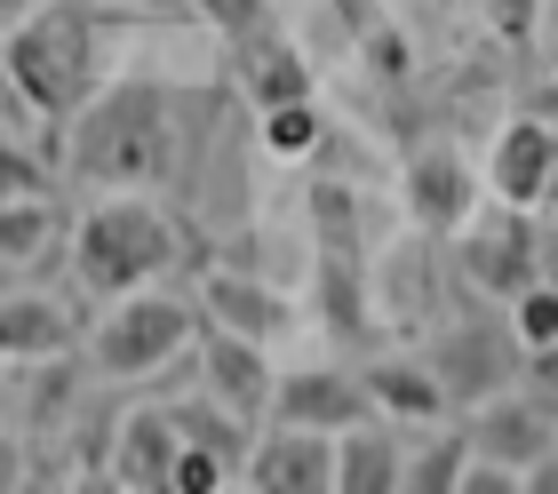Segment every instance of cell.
Returning <instances> with one entry per match:
<instances>
[{"label":"cell","instance_id":"6da1fadb","mask_svg":"<svg viewBox=\"0 0 558 494\" xmlns=\"http://www.w3.org/2000/svg\"><path fill=\"white\" fill-rule=\"evenodd\" d=\"M0 72H9V96L33 120L88 112L96 88H105V16L88 0H48L40 16H24L0 40Z\"/></svg>","mask_w":558,"mask_h":494},{"label":"cell","instance_id":"7a4b0ae2","mask_svg":"<svg viewBox=\"0 0 558 494\" xmlns=\"http://www.w3.org/2000/svg\"><path fill=\"white\" fill-rule=\"evenodd\" d=\"M72 152L64 168L81 184H112V192H144L160 184L168 160H175V96L160 81H120V88H96L88 112H72Z\"/></svg>","mask_w":558,"mask_h":494},{"label":"cell","instance_id":"3957f363","mask_svg":"<svg viewBox=\"0 0 558 494\" xmlns=\"http://www.w3.org/2000/svg\"><path fill=\"white\" fill-rule=\"evenodd\" d=\"M175 224H168V207H151L136 192H120V200H96L81 224H72V279H81L88 296H144L151 279H160L175 264Z\"/></svg>","mask_w":558,"mask_h":494},{"label":"cell","instance_id":"277c9868","mask_svg":"<svg viewBox=\"0 0 558 494\" xmlns=\"http://www.w3.org/2000/svg\"><path fill=\"white\" fill-rule=\"evenodd\" d=\"M192 335H199V311L184 296L144 288V296L105 303V320L88 327V368L105 383H151L192 359Z\"/></svg>","mask_w":558,"mask_h":494},{"label":"cell","instance_id":"5b68a950","mask_svg":"<svg viewBox=\"0 0 558 494\" xmlns=\"http://www.w3.org/2000/svg\"><path fill=\"white\" fill-rule=\"evenodd\" d=\"M423 359H430V375H439L454 414H471V407H487V399L526 383V351H519L511 320H447Z\"/></svg>","mask_w":558,"mask_h":494},{"label":"cell","instance_id":"8992f818","mask_svg":"<svg viewBox=\"0 0 558 494\" xmlns=\"http://www.w3.org/2000/svg\"><path fill=\"white\" fill-rule=\"evenodd\" d=\"M454 240H463V279L495 303H511L543 279V231L526 224L519 207H487V216H471Z\"/></svg>","mask_w":558,"mask_h":494},{"label":"cell","instance_id":"52a82bcc","mask_svg":"<svg viewBox=\"0 0 558 494\" xmlns=\"http://www.w3.org/2000/svg\"><path fill=\"white\" fill-rule=\"evenodd\" d=\"M463 438H471V455L478 462H502V471H535V462L558 455V407L543 391H502L487 407H471L463 414Z\"/></svg>","mask_w":558,"mask_h":494},{"label":"cell","instance_id":"ba28073f","mask_svg":"<svg viewBox=\"0 0 558 494\" xmlns=\"http://www.w3.org/2000/svg\"><path fill=\"white\" fill-rule=\"evenodd\" d=\"M264 423L343 438V431L375 423V399H367V383L351 375V368H295V375L271 383V414H264Z\"/></svg>","mask_w":558,"mask_h":494},{"label":"cell","instance_id":"9c48e42d","mask_svg":"<svg viewBox=\"0 0 558 494\" xmlns=\"http://www.w3.org/2000/svg\"><path fill=\"white\" fill-rule=\"evenodd\" d=\"M192 359H199V391H208V399H223L232 414H247V423H264V414H271V383H279V368H271L264 344H247V335H223V327L199 320Z\"/></svg>","mask_w":558,"mask_h":494},{"label":"cell","instance_id":"30bf717a","mask_svg":"<svg viewBox=\"0 0 558 494\" xmlns=\"http://www.w3.org/2000/svg\"><path fill=\"white\" fill-rule=\"evenodd\" d=\"M240 486H247V494H336V438L264 423V431H256V455H247V471H240Z\"/></svg>","mask_w":558,"mask_h":494},{"label":"cell","instance_id":"8fae6325","mask_svg":"<svg viewBox=\"0 0 558 494\" xmlns=\"http://www.w3.org/2000/svg\"><path fill=\"white\" fill-rule=\"evenodd\" d=\"M199 320L208 327H223V335H247V344H279V335L295 327V303L271 288V279H256V272H240V264H223V272H208L199 279Z\"/></svg>","mask_w":558,"mask_h":494},{"label":"cell","instance_id":"7c38bea8","mask_svg":"<svg viewBox=\"0 0 558 494\" xmlns=\"http://www.w3.org/2000/svg\"><path fill=\"white\" fill-rule=\"evenodd\" d=\"M550 160H558V128L550 120H511L487 152V192L495 207H519V216H535L550 207Z\"/></svg>","mask_w":558,"mask_h":494},{"label":"cell","instance_id":"4fadbf2b","mask_svg":"<svg viewBox=\"0 0 558 494\" xmlns=\"http://www.w3.org/2000/svg\"><path fill=\"white\" fill-rule=\"evenodd\" d=\"M478 216V176L454 160V152H415L408 160V224L430 240H454Z\"/></svg>","mask_w":558,"mask_h":494},{"label":"cell","instance_id":"5bb4252c","mask_svg":"<svg viewBox=\"0 0 558 494\" xmlns=\"http://www.w3.org/2000/svg\"><path fill=\"white\" fill-rule=\"evenodd\" d=\"M175 455H184V438H175L168 407H129L112 423V462H105V471L129 486V494H168Z\"/></svg>","mask_w":558,"mask_h":494},{"label":"cell","instance_id":"9a60e30c","mask_svg":"<svg viewBox=\"0 0 558 494\" xmlns=\"http://www.w3.org/2000/svg\"><path fill=\"white\" fill-rule=\"evenodd\" d=\"M360 383L375 399V423H391V431H439L454 414L430 359H375V368H360Z\"/></svg>","mask_w":558,"mask_h":494},{"label":"cell","instance_id":"2e32d148","mask_svg":"<svg viewBox=\"0 0 558 494\" xmlns=\"http://www.w3.org/2000/svg\"><path fill=\"white\" fill-rule=\"evenodd\" d=\"M81 320L57 296H0V359L9 368H48V359L72 351Z\"/></svg>","mask_w":558,"mask_h":494},{"label":"cell","instance_id":"e0dca14e","mask_svg":"<svg viewBox=\"0 0 558 494\" xmlns=\"http://www.w3.org/2000/svg\"><path fill=\"white\" fill-rule=\"evenodd\" d=\"M399 471H408V438L391 423H360L336 438V494H399Z\"/></svg>","mask_w":558,"mask_h":494},{"label":"cell","instance_id":"ac0fdd59","mask_svg":"<svg viewBox=\"0 0 558 494\" xmlns=\"http://www.w3.org/2000/svg\"><path fill=\"white\" fill-rule=\"evenodd\" d=\"M160 407H168V423H175V438H184V447H208V455L232 462V471H247V455H256V423H247V414H232V407L208 399V391L160 399Z\"/></svg>","mask_w":558,"mask_h":494},{"label":"cell","instance_id":"d6986e66","mask_svg":"<svg viewBox=\"0 0 558 494\" xmlns=\"http://www.w3.org/2000/svg\"><path fill=\"white\" fill-rule=\"evenodd\" d=\"M247 57H240V88H247V104L256 112H279V104H312V64L295 57L288 40H240Z\"/></svg>","mask_w":558,"mask_h":494},{"label":"cell","instance_id":"ffe728a7","mask_svg":"<svg viewBox=\"0 0 558 494\" xmlns=\"http://www.w3.org/2000/svg\"><path fill=\"white\" fill-rule=\"evenodd\" d=\"M463 471H471V438H463V423H439V431H423L415 447H408L399 494H454Z\"/></svg>","mask_w":558,"mask_h":494},{"label":"cell","instance_id":"44dd1931","mask_svg":"<svg viewBox=\"0 0 558 494\" xmlns=\"http://www.w3.org/2000/svg\"><path fill=\"white\" fill-rule=\"evenodd\" d=\"M57 240H64V207L57 200H9L0 207V272L40 264Z\"/></svg>","mask_w":558,"mask_h":494},{"label":"cell","instance_id":"7402d4cb","mask_svg":"<svg viewBox=\"0 0 558 494\" xmlns=\"http://www.w3.org/2000/svg\"><path fill=\"white\" fill-rule=\"evenodd\" d=\"M319 311L336 335H360L367 327V288L351 272V248H319Z\"/></svg>","mask_w":558,"mask_h":494},{"label":"cell","instance_id":"603a6c76","mask_svg":"<svg viewBox=\"0 0 558 494\" xmlns=\"http://www.w3.org/2000/svg\"><path fill=\"white\" fill-rule=\"evenodd\" d=\"M256 144L271 152V160H312V152L327 144L319 104H279V112H256Z\"/></svg>","mask_w":558,"mask_h":494},{"label":"cell","instance_id":"cb8c5ba5","mask_svg":"<svg viewBox=\"0 0 558 494\" xmlns=\"http://www.w3.org/2000/svg\"><path fill=\"white\" fill-rule=\"evenodd\" d=\"M502 320H511V335H519L526 359L558 351V288H550V279H535L526 296H511V303H502Z\"/></svg>","mask_w":558,"mask_h":494},{"label":"cell","instance_id":"d4e9b609","mask_svg":"<svg viewBox=\"0 0 558 494\" xmlns=\"http://www.w3.org/2000/svg\"><path fill=\"white\" fill-rule=\"evenodd\" d=\"M57 192V160L48 152H24V144H0V207L9 200H48Z\"/></svg>","mask_w":558,"mask_h":494},{"label":"cell","instance_id":"484cf974","mask_svg":"<svg viewBox=\"0 0 558 494\" xmlns=\"http://www.w3.org/2000/svg\"><path fill=\"white\" fill-rule=\"evenodd\" d=\"M184 9H192L199 24H216L223 40H256L264 24H271V9H264V0H184Z\"/></svg>","mask_w":558,"mask_h":494},{"label":"cell","instance_id":"4316f807","mask_svg":"<svg viewBox=\"0 0 558 494\" xmlns=\"http://www.w3.org/2000/svg\"><path fill=\"white\" fill-rule=\"evenodd\" d=\"M312 224L327 248H351V224H360V200H351V184H312Z\"/></svg>","mask_w":558,"mask_h":494},{"label":"cell","instance_id":"83f0119b","mask_svg":"<svg viewBox=\"0 0 558 494\" xmlns=\"http://www.w3.org/2000/svg\"><path fill=\"white\" fill-rule=\"evenodd\" d=\"M454 494H526V479L502 471V462H478V455H471V471H463V486H454Z\"/></svg>","mask_w":558,"mask_h":494},{"label":"cell","instance_id":"f1b7e54d","mask_svg":"<svg viewBox=\"0 0 558 494\" xmlns=\"http://www.w3.org/2000/svg\"><path fill=\"white\" fill-rule=\"evenodd\" d=\"M478 9H487V24L502 40H526L535 33V0H478Z\"/></svg>","mask_w":558,"mask_h":494},{"label":"cell","instance_id":"f546056e","mask_svg":"<svg viewBox=\"0 0 558 494\" xmlns=\"http://www.w3.org/2000/svg\"><path fill=\"white\" fill-rule=\"evenodd\" d=\"M64 494H120V479L105 471V462H88V471H81V479H72Z\"/></svg>","mask_w":558,"mask_h":494},{"label":"cell","instance_id":"4dcf8cb0","mask_svg":"<svg viewBox=\"0 0 558 494\" xmlns=\"http://www.w3.org/2000/svg\"><path fill=\"white\" fill-rule=\"evenodd\" d=\"M40 9H48V0H0V40H9L24 16H40Z\"/></svg>","mask_w":558,"mask_h":494},{"label":"cell","instance_id":"1f68e13d","mask_svg":"<svg viewBox=\"0 0 558 494\" xmlns=\"http://www.w3.org/2000/svg\"><path fill=\"white\" fill-rule=\"evenodd\" d=\"M526 494H558V455H550V462H535V471H526Z\"/></svg>","mask_w":558,"mask_h":494},{"label":"cell","instance_id":"d6a6232c","mask_svg":"<svg viewBox=\"0 0 558 494\" xmlns=\"http://www.w3.org/2000/svg\"><path fill=\"white\" fill-rule=\"evenodd\" d=\"M16 414V383H9V359H0V423Z\"/></svg>","mask_w":558,"mask_h":494},{"label":"cell","instance_id":"836d02e7","mask_svg":"<svg viewBox=\"0 0 558 494\" xmlns=\"http://www.w3.org/2000/svg\"><path fill=\"white\" fill-rule=\"evenodd\" d=\"M543 279L558 288V231H543Z\"/></svg>","mask_w":558,"mask_h":494},{"label":"cell","instance_id":"e575fe53","mask_svg":"<svg viewBox=\"0 0 558 494\" xmlns=\"http://www.w3.org/2000/svg\"><path fill=\"white\" fill-rule=\"evenodd\" d=\"M550 207H558V160H550Z\"/></svg>","mask_w":558,"mask_h":494},{"label":"cell","instance_id":"d590c367","mask_svg":"<svg viewBox=\"0 0 558 494\" xmlns=\"http://www.w3.org/2000/svg\"><path fill=\"white\" fill-rule=\"evenodd\" d=\"M120 9H160V0H120Z\"/></svg>","mask_w":558,"mask_h":494},{"label":"cell","instance_id":"8d00e7d4","mask_svg":"<svg viewBox=\"0 0 558 494\" xmlns=\"http://www.w3.org/2000/svg\"><path fill=\"white\" fill-rule=\"evenodd\" d=\"M0 96H9V72H0Z\"/></svg>","mask_w":558,"mask_h":494},{"label":"cell","instance_id":"74e56055","mask_svg":"<svg viewBox=\"0 0 558 494\" xmlns=\"http://www.w3.org/2000/svg\"><path fill=\"white\" fill-rule=\"evenodd\" d=\"M223 494H247V486H223Z\"/></svg>","mask_w":558,"mask_h":494},{"label":"cell","instance_id":"f35d334b","mask_svg":"<svg viewBox=\"0 0 558 494\" xmlns=\"http://www.w3.org/2000/svg\"><path fill=\"white\" fill-rule=\"evenodd\" d=\"M120 494H129V486H120Z\"/></svg>","mask_w":558,"mask_h":494}]
</instances>
